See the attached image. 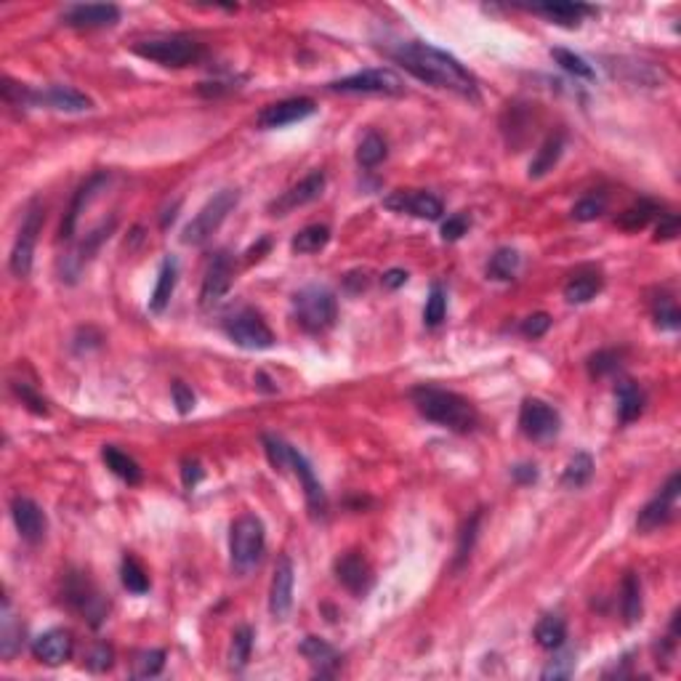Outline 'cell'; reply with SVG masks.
Listing matches in <instances>:
<instances>
[{
  "mask_svg": "<svg viewBox=\"0 0 681 681\" xmlns=\"http://www.w3.org/2000/svg\"><path fill=\"white\" fill-rule=\"evenodd\" d=\"M394 61H399L410 75H415L418 80L434 85V88H445L453 91L463 99L477 101V80L469 75V69L447 51L429 45L423 40H410V43H399V48L391 51Z\"/></svg>",
  "mask_w": 681,
  "mask_h": 681,
  "instance_id": "6da1fadb",
  "label": "cell"
},
{
  "mask_svg": "<svg viewBox=\"0 0 681 681\" xmlns=\"http://www.w3.org/2000/svg\"><path fill=\"white\" fill-rule=\"evenodd\" d=\"M410 399L426 421H431L442 429L469 434L479 423L477 407L455 391H447L439 386H415L410 391Z\"/></svg>",
  "mask_w": 681,
  "mask_h": 681,
  "instance_id": "7a4b0ae2",
  "label": "cell"
},
{
  "mask_svg": "<svg viewBox=\"0 0 681 681\" xmlns=\"http://www.w3.org/2000/svg\"><path fill=\"white\" fill-rule=\"evenodd\" d=\"M267 549V530L256 514H243L229 530V562L237 575H248L259 567Z\"/></svg>",
  "mask_w": 681,
  "mask_h": 681,
  "instance_id": "3957f363",
  "label": "cell"
},
{
  "mask_svg": "<svg viewBox=\"0 0 681 681\" xmlns=\"http://www.w3.org/2000/svg\"><path fill=\"white\" fill-rule=\"evenodd\" d=\"M293 315L296 323L307 331V333H323L328 328H333L336 317H339V304L333 291H328L325 285H307L293 296Z\"/></svg>",
  "mask_w": 681,
  "mask_h": 681,
  "instance_id": "277c9868",
  "label": "cell"
},
{
  "mask_svg": "<svg viewBox=\"0 0 681 681\" xmlns=\"http://www.w3.org/2000/svg\"><path fill=\"white\" fill-rule=\"evenodd\" d=\"M131 51L141 59L163 64V67H187V64H195L203 56V45L195 37H187V35L147 37V40L133 43Z\"/></svg>",
  "mask_w": 681,
  "mask_h": 681,
  "instance_id": "5b68a950",
  "label": "cell"
},
{
  "mask_svg": "<svg viewBox=\"0 0 681 681\" xmlns=\"http://www.w3.org/2000/svg\"><path fill=\"white\" fill-rule=\"evenodd\" d=\"M237 203H240V192H237V189H221V192H216V195L200 208V213L184 227L181 243H184V245H203V243H208V240L219 232V227L227 221V216L235 211Z\"/></svg>",
  "mask_w": 681,
  "mask_h": 681,
  "instance_id": "8992f818",
  "label": "cell"
},
{
  "mask_svg": "<svg viewBox=\"0 0 681 681\" xmlns=\"http://www.w3.org/2000/svg\"><path fill=\"white\" fill-rule=\"evenodd\" d=\"M224 333L229 336V340H235L237 346L251 349V351H264V349L275 346V333L269 331L264 317L251 307L232 312L224 320Z\"/></svg>",
  "mask_w": 681,
  "mask_h": 681,
  "instance_id": "52a82bcc",
  "label": "cell"
},
{
  "mask_svg": "<svg viewBox=\"0 0 681 681\" xmlns=\"http://www.w3.org/2000/svg\"><path fill=\"white\" fill-rule=\"evenodd\" d=\"M331 91L336 93H378V96H402L405 93V80L389 69V67H375V69H362L349 77H340L331 83Z\"/></svg>",
  "mask_w": 681,
  "mask_h": 681,
  "instance_id": "ba28073f",
  "label": "cell"
},
{
  "mask_svg": "<svg viewBox=\"0 0 681 681\" xmlns=\"http://www.w3.org/2000/svg\"><path fill=\"white\" fill-rule=\"evenodd\" d=\"M43 227V205L37 200H32L27 205L21 229L16 235L11 259H8V269L13 277H27L32 272V256H35V243H37V232Z\"/></svg>",
  "mask_w": 681,
  "mask_h": 681,
  "instance_id": "9c48e42d",
  "label": "cell"
},
{
  "mask_svg": "<svg viewBox=\"0 0 681 681\" xmlns=\"http://www.w3.org/2000/svg\"><path fill=\"white\" fill-rule=\"evenodd\" d=\"M64 602L77 610L91 626H99L107 615V605L101 599V594L96 591V586L83 575V573H69L64 581Z\"/></svg>",
  "mask_w": 681,
  "mask_h": 681,
  "instance_id": "30bf717a",
  "label": "cell"
},
{
  "mask_svg": "<svg viewBox=\"0 0 681 681\" xmlns=\"http://www.w3.org/2000/svg\"><path fill=\"white\" fill-rule=\"evenodd\" d=\"M562 418L543 399H525L519 410V429L533 442H549L559 434Z\"/></svg>",
  "mask_w": 681,
  "mask_h": 681,
  "instance_id": "8fae6325",
  "label": "cell"
},
{
  "mask_svg": "<svg viewBox=\"0 0 681 681\" xmlns=\"http://www.w3.org/2000/svg\"><path fill=\"white\" fill-rule=\"evenodd\" d=\"M315 112H317V104H315V99H309V96L283 99V101H275V104L264 107V109L256 115V125H259L261 131H275V128H285V125L301 123V120L312 117Z\"/></svg>",
  "mask_w": 681,
  "mask_h": 681,
  "instance_id": "7c38bea8",
  "label": "cell"
},
{
  "mask_svg": "<svg viewBox=\"0 0 681 681\" xmlns=\"http://www.w3.org/2000/svg\"><path fill=\"white\" fill-rule=\"evenodd\" d=\"M115 224H117L115 219L101 221L96 229H91V232L85 235V240H83L77 248H72V251L64 256V261H61V280H64V283H75V280L80 277V272L85 269V264H88V261L96 256V251L101 248V243L109 240Z\"/></svg>",
  "mask_w": 681,
  "mask_h": 681,
  "instance_id": "4fadbf2b",
  "label": "cell"
},
{
  "mask_svg": "<svg viewBox=\"0 0 681 681\" xmlns=\"http://www.w3.org/2000/svg\"><path fill=\"white\" fill-rule=\"evenodd\" d=\"M232 280H235V264H232V256L227 251H219L211 264H208V272L203 277V288H200V307L203 309H211L216 307L232 288Z\"/></svg>",
  "mask_w": 681,
  "mask_h": 681,
  "instance_id": "5bb4252c",
  "label": "cell"
},
{
  "mask_svg": "<svg viewBox=\"0 0 681 681\" xmlns=\"http://www.w3.org/2000/svg\"><path fill=\"white\" fill-rule=\"evenodd\" d=\"M293 586H296V570L288 554L277 557L272 583H269V613L277 621H285L293 607Z\"/></svg>",
  "mask_w": 681,
  "mask_h": 681,
  "instance_id": "9a60e30c",
  "label": "cell"
},
{
  "mask_svg": "<svg viewBox=\"0 0 681 681\" xmlns=\"http://www.w3.org/2000/svg\"><path fill=\"white\" fill-rule=\"evenodd\" d=\"M11 519L16 525V533L21 541L27 543H40L45 538V530H48V519H45V511L27 495H13L11 501Z\"/></svg>",
  "mask_w": 681,
  "mask_h": 681,
  "instance_id": "2e32d148",
  "label": "cell"
},
{
  "mask_svg": "<svg viewBox=\"0 0 681 681\" xmlns=\"http://www.w3.org/2000/svg\"><path fill=\"white\" fill-rule=\"evenodd\" d=\"M679 490H681V477L679 474H674L669 482H666V487L661 490V495H655L642 511H639V519H637V530H642V533H653V530H658V527H663V525H669L671 522V514H674V503H677V498H679Z\"/></svg>",
  "mask_w": 681,
  "mask_h": 681,
  "instance_id": "e0dca14e",
  "label": "cell"
},
{
  "mask_svg": "<svg viewBox=\"0 0 681 681\" xmlns=\"http://www.w3.org/2000/svg\"><path fill=\"white\" fill-rule=\"evenodd\" d=\"M325 184H328V179H325L323 171L309 173L304 181H299V184L291 187L283 197H277V200L269 205V213H272V216H285V213H291V211H296V208H304V205L315 203V200L325 192Z\"/></svg>",
  "mask_w": 681,
  "mask_h": 681,
  "instance_id": "ac0fdd59",
  "label": "cell"
},
{
  "mask_svg": "<svg viewBox=\"0 0 681 681\" xmlns=\"http://www.w3.org/2000/svg\"><path fill=\"white\" fill-rule=\"evenodd\" d=\"M339 583L354 597H365L373 589V570L359 551H346L333 565Z\"/></svg>",
  "mask_w": 681,
  "mask_h": 681,
  "instance_id": "d6986e66",
  "label": "cell"
},
{
  "mask_svg": "<svg viewBox=\"0 0 681 681\" xmlns=\"http://www.w3.org/2000/svg\"><path fill=\"white\" fill-rule=\"evenodd\" d=\"M120 19V8L112 3H80L64 11V24L77 29H99L112 27Z\"/></svg>",
  "mask_w": 681,
  "mask_h": 681,
  "instance_id": "ffe728a7",
  "label": "cell"
},
{
  "mask_svg": "<svg viewBox=\"0 0 681 681\" xmlns=\"http://www.w3.org/2000/svg\"><path fill=\"white\" fill-rule=\"evenodd\" d=\"M107 184H109V173L99 171V173H93V176L75 192V197H72V203H69V208H67V213H64V219H61V229H59V237H61V240H72V235H75V229H77L80 213L91 205L93 197H99V192H101Z\"/></svg>",
  "mask_w": 681,
  "mask_h": 681,
  "instance_id": "44dd1931",
  "label": "cell"
},
{
  "mask_svg": "<svg viewBox=\"0 0 681 681\" xmlns=\"http://www.w3.org/2000/svg\"><path fill=\"white\" fill-rule=\"evenodd\" d=\"M383 205L399 213H410L415 219H426V221H437L445 213L442 203L429 192H394L391 197H386Z\"/></svg>",
  "mask_w": 681,
  "mask_h": 681,
  "instance_id": "7402d4cb",
  "label": "cell"
},
{
  "mask_svg": "<svg viewBox=\"0 0 681 681\" xmlns=\"http://www.w3.org/2000/svg\"><path fill=\"white\" fill-rule=\"evenodd\" d=\"M288 469H293V474L299 477V482H301V487H304V495H307V506H309V511L315 514V517H323L325 514V509H328V498H325V490H323V485H320V479H317V474H315V469L309 466V461L293 447L291 450V463H288Z\"/></svg>",
  "mask_w": 681,
  "mask_h": 681,
  "instance_id": "603a6c76",
  "label": "cell"
},
{
  "mask_svg": "<svg viewBox=\"0 0 681 681\" xmlns=\"http://www.w3.org/2000/svg\"><path fill=\"white\" fill-rule=\"evenodd\" d=\"M32 104H43L56 112H88L93 107V101L85 93L69 85H48L43 91H32Z\"/></svg>",
  "mask_w": 681,
  "mask_h": 681,
  "instance_id": "cb8c5ba5",
  "label": "cell"
},
{
  "mask_svg": "<svg viewBox=\"0 0 681 681\" xmlns=\"http://www.w3.org/2000/svg\"><path fill=\"white\" fill-rule=\"evenodd\" d=\"M32 655L45 666H61L72 658V637L64 629H51L32 642Z\"/></svg>",
  "mask_w": 681,
  "mask_h": 681,
  "instance_id": "d4e9b609",
  "label": "cell"
},
{
  "mask_svg": "<svg viewBox=\"0 0 681 681\" xmlns=\"http://www.w3.org/2000/svg\"><path fill=\"white\" fill-rule=\"evenodd\" d=\"M301 655L317 669V674L320 677H331V674H336V669L340 666V655L336 653V647L333 645H328L325 639H320V637H307L304 642H301Z\"/></svg>",
  "mask_w": 681,
  "mask_h": 681,
  "instance_id": "484cf974",
  "label": "cell"
},
{
  "mask_svg": "<svg viewBox=\"0 0 681 681\" xmlns=\"http://www.w3.org/2000/svg\"><path fill=\"white\" fill-rule=\"evenodd\" d=\"M176 280H179V264H176L173 256H168L160 264L157 283H155V291H152V299H149V312H155V315L165 312V307L171 304V296L176 291Z\"/></svg>",
  "mask_w": 681,
  "mask_h": 681,
  "instance_id": "4316f807",
  "label": "cell"
},
{
  "mask_svg": "<svg viewBox=\"0 0 681 681\" xmlns=\"http://www.w3.org/2000/svg\"><path fill=\"white\" fill-rule=\"evenodd\" d=\"M602 285H605V280L597 269H581L567 280L565 299H567V304H589L591 299H597Z\"/></svg>",
  "mask_w": 681,
  "mask_h": 681,
  "instance_id": "83f0119b",
  "label": "cell"
},
{
  "mask_svg": "<svg viewBox=\"0 0 681 681\" xmlns=\"http://www.w3.org/2000/svg\"><path fill=\"white\" fill-rule=\"evenodd\" d=\"M533 11L551 19L559 27H578L583 16L597 13V8L583 5V3H546V5H533Z\"/></svg>",
  "mask_w": 681,
  "mask_h": 681,
  "instance_id": "f1b7e54d",
  "label": "cell"
},
{
  "mask_svg": "<svg viewBox=\"0 0 681 681\" xmlns=\"http://www.w3.org/2000/svg\"><path fill=\"white\" fill-rule=\"evenodd\" d=\"M21 637H24V629L16 621V615L11 610V602L3 599V613H0V655L5 661H11L21 650V645H24Z\"/></svg>",
  "mask_w": 681,
  "mask_h": 681,
  "instance_id": "f546056e",
  "label": "cell"
},
{
  "mask_svg": "<svg viewBox=\"0 0 681 681\" xmlns=\"http://www.w3.org/2000/svg\"><path fill=\"white\" fill-rule=\"evenodd\" d=\"M562 152H565V136L562 133H557V136H549L543 144H541V149L535 152V157H533V163H530V179H543L549 171H554V165L559 163V157H562Z\"/></svg>",
  "mask_w": 681,
  "mask_h": 681,
  "instance_id": "4dcf8cb0",
  "label": "cell"
},
{
  "mask_svg": "<svg viewBox=\"0 0 681 681\" xmlns=\"http://www.w3.org/2000/svg\"><path fill=\"white\" fill-rule=\"evenodd\" d=\"M615 394H618V415H621L623 423H631L645 413L647 399H645V391L639 389V383L623 381V383H618Z\"/></svg>",
  "mask_w": 681,
  "mask_h": 681,
  "instance_id": "1f68e13d",
  "label": "cell"
},
{
  "mask_svg": "<svg viewBox=\"0 0 681 681\" xmlns=\"http://www.w3.org/2000/svg\"><path fill=\"white\" fill-rule=\"evenodd\" d=\"M101 458H104L107 469H109L115 477H120L123 482H128V485H139V482H141V469H139V463H136L128 453H123V450L112 447V445H107V447L101 450Z\"/></svg>",
  "mask_w": 681,
  "mask_h": 681,
  "instance_id": "d6a6232c",
  "label": "cell"
},
{
  "mask_svg": "<svg viewBox=\"0 0 681 681\" xmlns=\"http://www.w3.org/2000/svg\"><path fill=\"white\" fill-rule=\"evenodd\" d=\"M328 243H331V227H325V224H309V227H304V229L291 240V251L299 253V256H309V253H320Z\"/></svg>",
  "mask_w": 681,
  "mask_h": 681,
  "instance_id": "836d02e7",
  "label": "cell"
},
{
  "mask_svg": "<svg viewBox=\"0 0 681 681\" xmlns=\"http://www.w3.org/2000/svg\"><path fill=\"white\" fill-rule=\"evenodd\" d=\"M621 610H623V621L629 626L642 621V583H639V575H634V573H626V578H623Z\"/></svg>",
  "mask_w": 681,
  "mask_h": 681,
  "instance_id": "e575fe53",
  "label": "cell"
},
{
  "mask_svg": "<svg viewBox=\"0 0 681 681\" xmlns=\"http://www.w3.org/2000/svg\"><path fill=\"white\" fill-rule=\"evenodd\" d=\"M567 639V623L559 615H543L535 626V642L543 650H559Z\"/></svg>",
  "mask_w": 681,
  "mask_h": 681,
  "instance_id": "d590c367",
  "label": "cell"
},
{
  "mask_svg": "<svg viewBox=\"0 0 681 681\" xmlns=\"http://www.w3.org/2000/svg\"><path fill=\"white\" fill-rule=\"evenodd\" d=\"M591 477H594V458L589 453H575L562 474V487L581 490L591 482Z\"/></svg>",
  "mask_w": 681,
  "mask_h": 681,
  "instance_id": "8d00e7d4",
  "label": "cell"
},
{
  "mask_svg": "<svg viewBox=\"0 0 681 681\" xmlns=\"http://www.w3.org/2000/svg\"><path fill=\"white\" fill-rule=\"evenodd\" d=\"M655 216H661V208L653 203V200H639L637 205L626 208L618 219V227L626 229V232H639L645 229Z\"/></svg>",
  "mask_w": 681,
  "mask_h": 681,
  "instance_id": "74e56055",
  "label": "cell"
},
{
  "mask_svg": "<svg viewBox=\"0 0 681 681\" xmlns=\"http://www.w3.org/2000/svg\"><path fill=\"white\" fill-rule=\"evenodd\" d=\"M517 269H519V253L514 248H498L487 261V277L498 283L514 280Z\"/></svg>",
  "mask_w": 681,
  "mask_h": 681,
  "instance_id": "f35d334b",
  "label": "cell"
},
{
  "mask_svg": "<svg viewBox=\"0 0 681 681\" xmlns=\"http://www.w3.org/2000/svg\"><path fill=\"white\" fill-rule=\"evenodd\" d=\"M120 581L123 586L131 591V594H147L149 591V575L147 570L141 567V562L131 554L123 557V565H120Z\"/></svg>",
  "mask_w": 681,
  "mask_h": 681,
  "instance_id": "ab89813d",
  "label": "cell"
},
{
  "mask_svg": "<svg viewBox=\"0 0 681 681\" xmlns=\"http://www.w3.org/2000/svg\"><path fill=\"white\" fill-rule=\"evenodd\" d=\"M251 650H253V631L248 626L237 629L229 645V669L232 671H243L251 661Z\"/></svg>",
  "mask_w": 681,
  "mask_h": 681,
  "instance_id": "60d3db41",
  "label": "cell"
},
{
  "mask_svg": "<svg viewBox=\"0 0 681 681\" xmlns=\"http://www.w3.org/2000/svg\"><path fill=\"white\" fill-rule=\"evenodd\" d=\"M551 59H554L565 72H570V75H575V77H581V80H594V77H597L594 67H591L583 56H578V53H573V51H567V48H551Z\"/></svg>",
  "mask_w": 681,
  "mask_h": 681,
  "instance_id": "b9f144b4",
  "label": "cell"
},
{
  "mask_svg": "<svg viewBox=\"0 0 681 681\" xmlns=\"http://www.w3.org/2000/svg\"><path fill=\"white\" fill-rule=\"evenodd\" d=\"M383 157H386V141H383L375 131H370V133L359 141V147H357V163H359L362 168H375Z\"/></svg>",
  "mask_w": 681,
  "mask_h": 681,
  "instance_id": "7bdbcfd3",
  "label": "cell"
},
{
  "mask_svg": "<svg viewBox=\"0 0 681 681\" xmlns=\"http://www.w3.org/2000/svg\"><path fill=\"white\" fill-rule=\"evenodd\" d=\"M445 315H447V296H445V288L439 283H434L429 291V299H426V309H423L426 328H439Z\"/></svg>",
  "mask_w": 681,
  "mask_h": 681,
  "instance_id": "ee69618b",
  "label": "cell"
},
{
  "mask_svg": "<svg viewBox=\"0 0 681 681\" xmlns=\"http://www.w3.org/2000/svg\"><path fill=\"white\" fill-rule=\"evenodd\" d=\"M163 666H165V653L163 650L139 653L136 661H133V677L136 679H152L163 671Z\"/></svg>",
  "mask_w": 681,
  "mask_h": 681,
  "instance_id": "f6af8a7d",
  "label": "cell"
},
{
  "mask_svg": "<svg viewBox=\"0 0 681 681\" xmlns=\"http://www.w3.org/2000/svg\"><path fill=\"white\" fill-rule=\"evenodd\" d=\"M479 517H482V514H474V517L466 522V527L461 530L458 549H455V570H461V567L469 562L471 551H474V541H477V530H479Z\"/></svg>",
  "mask_w": 681,
  "mask_h": 681,
  "instance_id": "bcb514c9",
  "label": "cell"
},
{
  "mask_svg": "<svg viewBox=\"0 0 681 681\" xmlns=\"http://www.w3.org/2000/svg\"><path fill=\"white\" fill-rule=\"evenodd\" d=\"M264 450H267V458H269V463L277 469V471H285L288 469V463H291V445L285 442V439H280V437H275V434H264Z\"/></svg>",
  "mask_w": 681,
  "mask_h": 681,
  "instance_id": "7dc6e473",
  "label": "cell"
},
{
  "mask_svg": "<svg viewBox=\"0 0 681 681\" xmlns=\"http://www.w3.org/2000/svg\"><path fill=\"white\" fill-rule=\"evenodd\" d=\"M621 367V354L613 351V349H602L597 354L589 357V373L591 378H605L610 373H615Z\"/></svg>",
  "mask_w": 681,
  "mask_h": 681,
  "instance_id": "c3c4849f",
  "label": "cell"
},
{
  "mask_svg": "<svg viewBox=\"0 0 681 681\" xmlns=\"http://www.w3.org/2000/svg\"><path fill=\"white\" fill-rule=\"evenodd\" d=\"M653 312H655V323H658L661 328L677 331V328L681 325V315H679V309H677V304H674V299H671V296H658V299H655V307H653Z\"/></svg>",
  "mask_w": 681,
  "mask_h": 681,
  "instance_id": "681fc988",
  "label": "cell"
},
{
  "mask_svg": "<svg viewBox=\"0 0 681 681\" xmlns=\"http://www.w3.org/2000/svg\"><path fill=\"white\" fill-rule=\"evenodd\" d=\"M11 389H13V394H16V397L21 399V405H27V410H32L35 415H48L45 399H43L40 394H35V391L29 389V383L13 381V383H11Z\"/></svg>",
  "mask_w": 681,
  "mask_h": 681,
  "instance_id": "f907efd6",
  "label": "cell"
},
{
  "mask_svg": "<svg viewBox=\"0 0 681 681\" xmlns=\"http://www.w3.org/2000/svg\"><path fill=\"white\" fill-rule=\"evenodd\" d=\"M575 655L573 653H565V655H559V658H554L546 669H543V674H541V679H570L573 674H575V661H573Z\"/></svg>",
  "mask_w": 681,
  "mask_h": 681,
  "instance_id": "816d5d0a",
  "label": "cell"
},
{
  "mask_svg": "<svg viewBox=\"0 0 681 681\" xmlns=\"http://www.w3.org/2000/svg\"><path fill=\"white\" fill-rule=\"evenodd\" d=\"M112 663H115V650H112L109 645H96V647L88 653V661H85L88 671H93V674H104V671H109V669H112Z\"/></svg>",
  "mask_w": 681,
  "mask_h": 681,
  "instance_id": "f5cc1de1",
  "label": "cell"
},
{
  "mask_svg": "<svg viewBox=\"0 0 681 681\" xmlns=\"http://www.w3.org/2000/svg\"><path fill=\"white\" fill-rule=\"evenodd\" d=\"M605 213V197H583L581 203H575L573 216L578 221H594Z\"/></svg>",
  "mask_w": 681,
  "mask_h": 681,
  "instance_id": "db71d44e",
  "label": "cell"
},
{
  "mask_svg": "<svg viewBox=\"0 0 681 681\" xmlns=\"http://www.w3.org/2000/svg\"><path fill=\"white\" fill-rule=\"evenodd\" d=\"M469 227H471V219H469L466 213H455V216H450V219L442 224V240H445V243L461 240V237L469 232Z\"/></svg>",
  "mask_w": 681,
  "mask_h": 681,
  "instance_id": "11a10c76",
  "label": "cell"
},
{
  "mask_svg": "<svg viewBox=\"0 0 681 681\" xmlns=\"http://www.w3.org/2000/svg\"><path fill=\"white\" fill-rule=\"evenodd\" d=\"M549 328H551V317H549L546 312L530 315V317L522 323V333H525L527 339H541V336L549 333Z\"/></svg>",
  "mask_w": 681,
  "mask_h": 681,
  "instance_id": "9f6ffc18",
  "label": "cell"
},
{
  "mask_svg": "<svg viewBox=\"0 0 681 681\" xmlns=\"http://www.w3.org/2000/svg\"><path fill=\"white\" fill-rule=\"evenodd\" d=\"M679 235V216L677 213H661V221H658V229H655V240L658 243H669V240H677Z\"/></svg>",
  "mask_w": 681,
  "mask_h": 681,
  "instance_id": "6f0895ef",
  "label": "cell"
},
{
  "mask_svg": "<svg viewBox=\"0 0 681 681\" xmlns=\"http://www.w3.org/2000/svg\"><path fill=\"white\" fill-rule=\"evenodd\" d=\"M171 391H173V402H176V410H179L181 415H187V413H192V410H195V394H192V389H189L187 383L176 381Z\"/></svg>",
  "mask_w": 681,
  "mask_h": 681,
  "instance_id": "680465c9",
  "label": "cell"
},
{
  "mask_svg": "<svg viewBox=\"0 0 681 681\" xmlns=\"http://www.w3.org/2000/svg\"><path fill=\"white\" fill-rule=\"evenodd\" d=\"M200 479H203V466L197 461H192V458H184L181 461V482H184V487L192 490V487H197Z\"/></svg>",
  "mask_w": 681,
  "mask_h": 681,
  "instance_id": "91938a15",
  "label": "cell"
},
{
  "mask_svg": "<svg viewBox=\"0 0 681 681\" xmlns=\"http://www.w3.org/2000/svg\"><path fill=\"white\" fill-rule=\"evenodd\" d=\"M511 474H514V479H517L519 485H533V482L538 479V469H535L533 463H519V466L511 469Z\"/></svg>",
  "mask_w": 681,
  "mask_h": 681,
  "instance_id": "94428289",
  "label": "cell"
},
{
  "mask_svg": "<svg viewBox=\"0 0 681 681\" xmlns=\"http://www.w3.org/2000/svg\"><path fill=\"white\" fill-rule=\"evenodd\" d=\"M381 280H383V288L397 291V288H402V285L407 283V272H405V269H389Z\"/></svg>",
  "mask_w": 681,
  "mask_h": 681,
  "instance_id": "6125c7cd",
  "label": "cell"
}]
</instances>
